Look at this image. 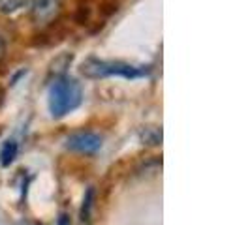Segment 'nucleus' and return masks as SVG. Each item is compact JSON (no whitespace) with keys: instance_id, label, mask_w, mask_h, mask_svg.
<instances>
[{"instance_id":"f257e3e1","label":"nucleus","mask_w":250,"mask_h":225,"mask_svg":"<svg viewBox=\"0 0 250 225\" xmlns=\"http://www.w3.org/2000/svg\"><path fill=\"white\" fill-rule=\"evenodd\" d=\"M81 100H83V90L75 79L61 75L53 81L49 88V111L55 118H62L68 112L75 111Z\"/></svg>"},{"instance_id":"f03ea898","label":"nucleus","mask_w":250,"mask_h":225,"mask_svg":"<svg viewBox=\"0 0 250 225\" xmlns=\"http://www.w3.org/2000/svg\"><path fill=\"white\" fill-rule=\"evenodd\" d=\"M81 74L88 79H104V77H125V79H139L149 75L147 66H134L123 60H100L87 58L81 64Z\"/></svg>"},{"instance_id":"7ed1b4c3","label":"nucleus","mask_w":250,"mask_h":225,"mask_svg":"<svg viewBox=\"0 0 250 225\" xmlns=\"http://www.w3.org/2000/svg\"><path fill=\"white\" fill-rule=\"evenodd\" d=\"M66 149L72 150V152H77V154H85V156H94L98 154L104 147V139H102L100 133L96 131H75L72 135H68L66 141H64Z\"/></svg>"},{"instance_id":"20e7f679","label":"nucleus","mask_w":250,"mask_h":225,"mask_svg":"<svg viewBox=\"0 0 250 225\" xmlns=\"http://www.w3.org/2000/svg\"><path fill=\"white\" fill-rule=\"evenodd\" d=\"M62 10V0H32L30 21L40 28L55 23Z\"/></svg>"},{"instance_id":"39448f33","label":"nucleus","mask_w":250,"mask_h":225,"mask_svg":"<svg viewBox=\"0 0 250 225\" xmlns=\"http://www.w3.org/2000/svg\"><path fill=\"white\" fill-rule=\"evenodd\" d=\"M17 152H19L17 141H15V139H8V141L2 145V149H0V165H2V167L12 165V163L15 162V158H17Z\"/></svg>"},{"instance_id":"423d86ee","label":"nucleus","mask_w":250,"mask_h":225,"mask_svg":"<svg viewBox=\"0 0 250 225\" xmlns=\"http://www.w3.org/2000/svg\"><path fill=\"white\" fill-rule=\"evenodd\" d=\"M139 139L143 141V145H149V147L162 145V130L156 126H147L139 131Z\"/></svg>"},{"instance_id":"0eeeda50","label":"nucleus","mask_w":250,"mask_h":225,"mask_svg":"<svg viewBox=\"0 0 250 225\" xmlns=\"http://www.w3.org/2000/svg\"><path fill=\"white\" fill-rule=\"evenodd\" d=\"M90 17H92V8H90V4H88V0H81L79 4H77V8H75V13H74V21L77 25H88L90 23Z\"/></svg>"},{"instance_id":"6e6552de","label":"nucleus","mask_w":250,"mask_h":225,"mask_svg":"<svg viewBox=\"0 0 250 225\" xmlns=\"http://www.w3.org/2000/svg\"><path fill=\"white\" fill-rule=\"evenodd\" d=\"M92 205H94V189H88L85 199H83V206H81V224H90V212H92Z\"/></svg>"},{"instance_id":"1a4fd4ad","label":"nucleus","mask_w":250,"mask_h":225,"mask_svg":"<svg viewBox=\"0 0 250 225\" xmlns=\"http://www.w3.org/2000/svg\"><path fill=\"white\" fill-rule=\"evenodd\" d=\"M30 0H0V13L10 15V13L19 12L21 8H25Z\"/></svg>"},{"instance_id":"9d476101","label":"nucleus","mask_w":250,"mask_h":225,"mask_svg":"<svg viewBox=\"0 0 250 225\" xmlns=\"http://www.w3.org/2000/svg\"><path fill=\"white\" fill-rule=\"evenodd\" d=\"M117 10H119V2H117V0H102L100 6H98V13H100V17H102V25H104V21L109 19Z\"/></svg>"},{"instance_id":"9b49d317","label":"nucleus","mask_w":250,"mask_h":225,"mask_svg":"<svg viewBox=\"0 0 250 225\" xmlns=\"http://www.w3.org/2000/svg\"><path fill=\"white\" fill-rule=\"evenodd\" d=\"M6 56V41H4V38L0 36V60Z\"/></svg>"},{"instance_id":"f8f14e48","label":"nucleus","mask_w":250,"mask_h":225,"mask_svg":"<svg viewBox=\"0 0 250 225\" xmlns=\"http://www.w3.org/2000/svg\"><path fill=\"white\" fill-rule=\"evenodd\" d=\"M57 225H72L70 224V218H68V214H61V218H59V224Z\"/></svg>"}]
</instances>
